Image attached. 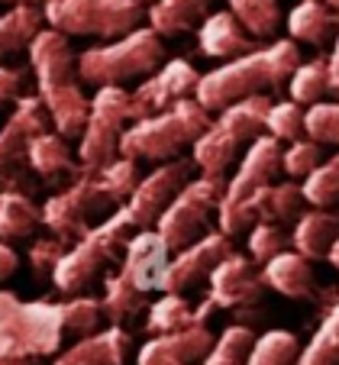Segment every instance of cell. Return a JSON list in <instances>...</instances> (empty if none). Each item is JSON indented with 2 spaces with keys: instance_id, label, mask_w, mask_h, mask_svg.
Masks as SVG:
<instances>
[{
  "instance_id": "obj_11",
  "label": "cell",
  "mask_w": 339,
  "mask_h": 365,
  "mask_svg": "<svg viewBox=\"0 0 339 365\" xmlns=\"http://www.w3.org/2000/svg\"><path fill=\"white\" fill-rule=\"evenodd\" d=\"M52 130L46 103L36 97H20L7 123L0 126V194L20 191L26 185L29 168V145L39 133Z\"/></svg>"
},
{
  "instance_id": "obj_1",
  "label": "cell",
  "mask_w": 339,
  "mask_h": 365,
  "mask_svg": "<svg viewBox=\"0 0 339 365\" xmlns=\"http://www.w3.org/2000/svg\"><path fill=\"white\" fill-rule=\"evenodd\" d=\"M301 65V48L294 39H275L262 48H252L239 58H229L220 68L201 75L194 97L207 110H223L236 101L265 94L271 88H281L294 68Z\"/></svg>"
},
{
  "instance_id": "obj_23",
  "label": "cell",
  "mask_w": 339,
  "mask_h": 365,
  "mask_svg": "<svg viewBox=\"0 0 339 365\" xmlns=\"http://www.w3.org/2000/svg\"><path fill=\"white\" fill-rule=\"evenodd\" d=\"M78 165H81V162H75V155H71V149H68V139L58 136L56 130L39 133V136L33 139V145H29V168H33L39 178L52 181V185L62 178H75Z\"/></svg>"
},
{
  "instance_id": "obj_19",
  "label": "cell",
  "mask_w": 339,
  "mask_h": 365,
  "mask_svg": "<svg viewBox=\"0 0 339 365\" xmlns=\"http://www.w3.org/2000/svg\"><path fill=\"white\" fill-rule=\"evenodd\" d=\"M217 336L204 324H191L184 330L159 333L139 349L136 365H201L210 356Z\"/></svg>"
},
{
  "instance_id": "obj_28",
  "label": "cell",
  "mask_w": 339,
  "mask_h": 365,
  "mask_svg": "<svg viewBox=\"0 0 339 365\" xmlns=\"http://www.w3.org/2000/svg\"><path fill=\"white\" fill-rule=\"evenodd\" d=\"M100 304H104V317L110 320V324L123 327V324H130V320H136L139 314L149 307V294L139 291L136 284L126 282L117 272V275H104V297H100Z\"/></svg>"
},
{
  "instance_id": "obj_26",
  "label": "cell",
  "mask_w": 339,
  "mask_h": 365,
  "mask_svg": "<svg viewBox=\"0 0 339 365\" xmlns=\"http://www.w3.org/2000/svg\"><path fill=\"white\" fill-rule=\"evenodd\" d=\"M214 0H155L149 10V26L159 36H178L201 26Z\"/></svg>"
},
{
  "instance_id": "obj_15",
  "label": "cell",
  "mask_w": 339,
  "mask_h": 365,
  "mask_svg": "<svg viewBox=\"0 0 339 365\" xmlns=\"http://www.w3.org/2000/svg\"><path fill=\"white\" fill-rule=\"evenodd\" d=\"M265 288V275L256 269L252 255L229 252L207 278V301L223 310H249L262 301Z\"/></svg>"
},
{
  "instance_id": "obj_18",
  "label": "cell",
  "mask_w": 339,
  "mask_h": 365,
  "mask_svg": "<svg viewBox=\"0 0 339 365\" xmlns=\"http://www.w3.org/2000/svg\"><path fill=\"white\" fill-rule=\"evenodd\" d=\"M278 172H281V143H278L275 136H268V133L252 139L246 155L239 159L236 175L226 181V191H223L220 207L249 197V194L259 191L262 185H271V181L278 178Z\"/></svg>"
},
{
  "instance_id": "obj_30",
  "label": "cell",
  "mask_w": 339,
  "mask_h": 365,
  "mask_svg": "<svg viewBox=\"0 0 339 365\" xmlns=\"http://www.w3.org/2000/svg\"><path fill=\"white\" fill-rule=\"evenodd\" d=\"M294 365H339V297L323 314L311 343L298 352Z\"/></svg>"
},
{
  "instance_id": "obj_20",
  "label": "cell",
  "mask_w": 339,
  "mask_h": 365,
  "mask_svg": "<svg viewBox=\"0 0 339 365\" xmlns=\"http://www.w3.org/2000/svg\"><path fill=\"white\" fill-rule=\"evenodd\" d=\"M197 48L207 58L229 62V58H239L246 52H252V48H259V39L229 10H223V14H210L197 26Z\"/></svg>"
},
{
  "instance_id": "obj_17",
  "label": "cell",
  "mask_w": 339,
  "mask_h": 365,
  "mask_svg": "<svg viewBox=\"0 0 339 365\" xmlns=\"http://www.w3.org/2000/svg\"><path fill=\"white\" fill-rule=\"evenodd\" d=\"M168 252L172 246L165 242V236L159 233L155 227L149 230H136L130 242L123 249V262H120V275L126 282H132L139 291H162V275L168 269Z\"/></svg>"
},
{
  "instance_id": "obj_2",
  "label": "cell",
  "mask_w": 339,
  "mask_h": 365,
  "mask_svg": "<svg viewBox=\"0 0 339 365\" xmlns=\"http://www.w3.org/2000/svg\"><path fill=\"white\" fill-rule=\"evenodd\" d=\"M207 107L197 97H184L174 107L155 113L145 120H132L130 130H123L120 136V155L126 159H145V162H172L181 149L197 143L204 130L210 126Z\"/></svg>"
},
{
  "instance_id": "obj_51",
  "label": "cell",
  "mask_w": 339,
  "mask_h": 365,
  "mask_svg": "<svg viewBox=\"0 0 339 365\" xmlns=\"http://www.w3.org/2000/svg\"><path fill=\"white\" fill-rule=\"evenodd\" d=\"M142 4H155V0H142Z\"/></svg>"
},
{
  "instance_id": "obj_44",
  "label": "cell",
  "mask_w": 339,
  "mask_h": 365,
  "mask_svg": "<svg viewBox=\"0 0 339 365\" xmlns=\"http://www.w3.org/2000/svg\"><path fill=\"white\" fill-rule=\"evenodd\" d=\"M23 84H26V71L0 65V107H4V103H16V101H20V97H23Z\"/></svg>"
},
{
  "instance_id": "obj_3",
  "label": "cell",
  "mask_w": 339,
  "mask_h": 365,
  "mask_svg": "<svg viewBox=\"0 0 339 365\" xmlns=\"http://www.w3.org/2000/svg\"><path fill=\"white\" fill-rule=\"evenodd\" d=\"M65 339V310L56 301H20L0 291V362L58 352Z\"/></svg>"
},
{
  "instance_id": "obj_14",
  "label": "cell",
  "mask_w": 339,
  "mask_h": 365,
  "mask_svg": "<svg viewBox=\"0 0 339 365\" xmlns=\"http://www.w3.org/2000/svg\"><path fill=\"white\" fill-rule=\"evenodd\" d=\"M197 68L184 58H172V62H162V68H155L152 75L145 78L136 91L130 94V123L132 120H145L155 117V113L174 107L178 101L191 97L197 91Z\"/></svg>"
},
{
  "instance_id": "obj_50",
  "label": "cell",
  "mask_w": 339,
  "mask_h": 365,
  "mask_svg": "<svg viewBox=\"0 0 339 365\" xmlns=\"http://www.w3.org/2000/svg\"><path fill=\"white\" fill-rule=\"evenodd\" d=\"M323 4H326V7H333V10L339 14V0H323Z\"/></svg>"
},
{
  "instance_id": "obj_41",
  "label": "cell",
  "mask_w": 339,
  "mask_h": 365,
  "mask_svg": "<svg viewBox=\"0 0 339 365\" xmlns=\"http://www.w3.org/2000/svg\"><path fill=\"white\" fill-rule=\"evenodd\" d=\"M304 136L323 145H339V101H320L307 107Z\"/></svg>"
},
{
  "instance_id": "obj_9",
  "label": "cell",
  "mask_w": 339,
  "mask_h": 365,
  "mask_svg": "<svg viewBox=\"0 0 339 365\" xmlns=\"http://www.w3.org/2000/svg\"><path fill=\"white\" fill-rule=\"evenodd\" d=\"M223 191H226V181L223 178L201 175V178L187 181V185L174 194L168 210L159 217V223H155V230L165 236V242L174 252L191 246L194 240H201L210 230V217L220 214Z\"/></svg>"
},
{
  "instance_id": "obj_22",
  "label": "cell",
  "mask_w": 339,
  "mask_h": 365,
  "mask_svg": "<svg viewBox=\"0 0 339 365\" xmlns=\"http://www.w3.org/2000/svg\"><path fill=\"white\" fill-rule=\"evenodd\" d=\"M262 275H265V284L278 294L291 297V301H304V297L313 294V269H311V259L301 255L298 249L291 252H278L275 259L262 265Z\"/></svg>"
},
{
  "instance_id": "obj_27",
  "label": "cell",
  "mask_w": 339,
  "mask_h": 365,
  "mask_svg": "<svg viewBox=\"0 0 339 365\" xmlns=\"http://www.w3.org/2000/svg\"><path fill=\"white\" fill-rule=\"evenodd\" d=\"M42 223V207L33 204V197L23 191L0 194V242H16L36 233Z\"/></svg>"
},
{
  "instance_id": "obj_5",
  "label": "cell",
  "mask_w": 339,
  "mask_h": 365,
  "mask_svg": "<svg viewBox=\"0 0 339 365\" xmlns=\"http://www.w3.org/2000/svg\"><path fill=\"white\" fill-rule=\"evenodd\" d=\"M130 217L123 214V207H117L110 217L94 223L81 240L71 242L68 252L58 262L56 275H52V284L68 297L84 294V288H90L100 275H107V269L123 255L126 242H130Z\"/></svg>"
},
{
  "instance_id": "obj_39",
  "label": "cell",
  "mask_w": 339,
  "mask_h": 365,
  "mask_svg": "<svg viewBox=\"0 0 339 365\" xmlns=\"http://www.w3.org/2000/svg\"><path fill=\"white\" fill-rule=\"evenodd\" d=\"M252 339H256V333H252L246 324L226 327V330L217 336L214 349H210V356L204 359L201 365H242L246 362V352H249V346H252Z\"/></svg>"
},
{
  "instance_id": "obj_47",
  "label": "cell",
  "mask_w": 339,
  "mask_h": 365,
  "mask_svg": "<svg viewBox=\"0 0 339 365\" xmlns=\"http://www.w3.org/2000/svg\"><path fill=\"white\" fill-rule=\"evenodd\" d=\"M0 365H42V359H36V356H23V359H7V362H0Z\"/></svg>"
},
{
  "instance_id": "obj_6",
  "label": "cell",
  "mask_w": 339,
  "mask_h": 365,
  "mask_svg": "<svg viewBox=\"0 0 339 365\" xmlns=\"http://www.w3.org/2000/svg\"><path fill=\"white\" fill-rule=\"evenodd\" d=\"M165 62V48L155 29H132L110 42L90 46L78 56L81 81L104 88V84H123L130 78H149Z\"/></svg>"
},
{
  "instance_id": "obj_49",
  "label": "cell",
  "mask_w": 339,
  "mask_h": 365,
  "mask_svg": "<svg viewBox=\"0 0 339 365\" xmlns=\"http://www.w3.org/2000/svg\"><path fill=\"white\" fill-rule=\"evenodd\" d=\"M326 259H330V265H333V269H339V240H336V246L330 249V255H326Z\"/></svg>"
},
{
  "instance_id": "obj_48",
  "label": "cell",
  "mask_w": 339,
  "mask_h": 365,
  "mask_svg": "<svg viewBox=\"0 0 339 365\" xmlns=\"http://www.w3.org/2000/svg\"><path fill=\"white\" fill-rule=\"evenodd\" d=\"M0 4H10V7H36V4H46V0H0Z\"/></svg>"
},
{
  "instance_id": "obj_31",
  "label": "cell",
  "mask_w": 339,
  "mask_h": 365,
  "mask_svg": "<svg viewBox=\"0 0 339 365\" xmlns=\"http://www.w3.org/2000/svg\"><path fill=\"white\" fill-rule=\"evenodd\" d=\"M197 324L194 320V307L184 294L178 291H162V297L155 304H149V320H145V330L149 333H174L184 330V327Z\"/></svg>"
},
{
  "instance_id": "obj_33",
  "label": "cell",
  "mask_w": 339,
  "mask_h": 365,
  "mask_svg": "<svg viewBox=\"0 0 339 365\" xmlns=\"http://www.w3.org/2000/svg\"><path fill=\"white\" fill-rule=\"evenodd\" d=\"M298 352H301L298 336L291 330H268L259 339H252L242 365H294Z\"/></svg>"
},
{
  "instance_id": "obj_7",
  "label": "cell",
  "mask_w": 339,
  "mask_h": 365,
  "mask_svg": "<svg viewBox=\"0 0 339 365\" xmlns=\"http://www.w3.org/2000/svg\"><path fill=\"white\" fill-rule=\"evenodd\" d=\"M42 16L65 36H100L117 39L139 29L145 16L142 0H46Z\"/></svg>"
},
{
  "instance_id": "obj_8",
  "label": "cell",
  "mask_w": 339,
  "mask_h": 365,
  "mask_svg": "<svg viewBox=\"0 0 339 365\" xmlns=\"http://www.w3.org/2000/svg\"><path fill=\"white\" fill-rule=\"evenodd\" d=\"M110 194L104 191L100 178L94 168H81L75 178L68 181V187H62L58 194L42 204V227L52 236L65 242H75L88 233L94 223L104 220L107 210H113Z\"/></svg>"
},
{
  "instance_id": "obj_45",
  "label": "cell",
  "mask_w": 339,
  "mask_h": 365,
  "mask_svg": "<svg viewBox=\"0 0 339 365\" xmlns=\"http://www.w3.org/2000/svg\"><path fill=\"white\" fill-rule=\"evenodd\" d=\"M16 269H20V255L10 249V242H0V282L10 278Z\"/></svg>"
},
{
  "instance_id": "obj_42",
  "label": "cell",
  "mask_w": 339,
  "mask_h": 365,
  "mask_svg": "<svg viewBox=\"0 0 339 365\" xmlns=\"http://www.w3.org/2000/svg\"><path fill=\"white\" fill-rule=\"evenodd\" d=\"M68 252V242L58 240V236H42L29 246V269H33L36 282H52L62 255Z\"/></svg>"
},
{
  "instance_id": "obj_12",
  "label": "cell",
  "mask_w": 339,
  "mask_h": 365,
  "mask_svg": "<svg viewBox=\"0 0 339 365\" xmlns=\"http://www.w3.org/2000/svg\"><path fill=\"white\" fill-rule=\"evenodd\" d=\"M304 204V191L294 181H284V185H262L259 191H252L249 197L236 200V204L220 207V230L226 236L246 233L252 223H284L301 210Z\"/></svg>"
},
{
  "instance_id": "obj_4",
  "label": "cell",
  "mask_w": 339,
  "mask_h": 365,
  "mask_svg": "<svg viewBox=\"0 0 339 365\" xmlns=\"http://www.w3.org/2000/svg\"><path fill=\"white\" fill-rule=\"evenodd\" d=\"M271 101L265 94L236 101L229 107H223L220 117L197 136V143L191 145L194 152V168L210 178H223L226 168L239 159L242 149H249L252 139H259V133H265V113H268Z\"/></svg>"
},
{
  "instance_id": "obj_29",
  "label": "cell",
  "mask_w": 339,
  "mask_h": 365,
  "mask_svg": "<svg viewBox=\"0 0 339 365\" xmlns=\"http://www.w3.org/2000/svg\"><path fill=\"white\" fill-rule=\"evenodd\" d=\"M42 23H46V16L36 7H10L7 14H0V62L29 48Z\"/></svg>"
},
{
  "instance_id": "obj_25",
  "label": "cell",
  "mask_w": 339,
  "mask_h": 365,
  "mask_svg": "<svg viewBox=\"0 0 339 365\" xmlns=\"http://www.w3.org/2000/svg\"><path fill=\"white\" fill-rule=\"evenodd\" d=\"M339 240V214L326 210V207H317L311 214H304L298 223H294V233H291V242L301 255L307 259H326L330 249L336 246Z\"/></svg>"
},
{
  "instance_id": "obj_36",
  "label": "cell",
  "mask_w": 339,
  "mask_h": 365,
  "mask_svg": "<svg viewBox=\"0 0 339 365\" xmlns=\"http://www.w3.org/2000/svg\"><path fill=\"white\" fill-rule=\"evenodd\" d=\"M94 172H97L104 191L110 194V200L117 207H123L126 200H130V194L136 191V185H139V165H136V159H126V155H117L113 162L94 168Z\"/></svg>"
},
{
  "instance_id": "obj_46",
  "label": "cell",
  "mask_w": 339,
  "mask_h": 365,
  "mask_svg": "<svg viewBox=\"0 0 339 365\" xmlns=\"http://www.w3.org/2000/svg\"><path fill=\"white\" fill-rule=\"evenodd\" d=\"M326 68H330V94L339 101V29H336V46H333L330 58H326Z\"/></svg>"
},
{
  "instance_id": "obj_38",
  "label": "cell",
  "mask_w": 339,
  "mask_h": 365,
  "mask_svg": "<svg viewBox=\"0 0 339 365\" xmlns=\"http://www.w3.org/2000/svg\"><path fill=\"white\" fill-rule=\"evenodd\" d=\"M304 120H307L304 103L298 101L271 103L268 113H265V133L275 136L278 143H294V139L304 136Z\"/></svg>"
},
{
  "instance_id": "obj_40",
  "label": "cell",
  "mask_w": 339,
  "mask_h": 365,
  "mask_svg": "<svg viewBox=\"0 0 339 365\" xmlns=\"http://www.w3.org/2000/svg\"><path fill=\"white\" fill-rule=\"evenodd\" d=\"M320 162H323V143H317L311 136L294 139L281 152V172H288L291 178H298V181H304Z\"/></svg>"
},
{
  "instance_id": "obj_32",
  "label": "cell",
  "mask_w": 339,
  "mask_h": 365,
  "mask_svg": "<svg viewBox=\"0 0 339 365\" xmlns=\"http://www.w3.org/2000/svg\"><path fill=\"white\" fill-rule=\"evenodd\" d=\"M229 14L249 29L256 39H275L281 29V7L278 0H226Z\"/></svg>"
},
{
  "instance_id": "obj_43",
  "label": "cell",
  "mask_w": 339,
  "mask_h": 365,
  "mask_svg": "<svg viewBox=\"0 0 339 365\" xmlns=\"http://www.w3.org/2000/svg\"><path fill=\"white\" fill-rule=\"evenodd\" d=\"M288 242H291V236H284V230L278 223H252L249 227V255H252V262H259V265H265L278 252H284Z\"/></svg>"
},
{
  "instance_id": "obj_52",
  "label": "cell",
  "mask_w": 339,
  "mask_h": 365,
  "mask_svg": "<svg viewBox=\"0 0 339 365\" xmlns=\"http://www.w3.org/2000/svg\"><path fill=\"white\" fill-rule=\"evenodd\" d=\"M336 297H339V291H336Z\"/></svg>"
},
{
  "instance_id": "obj_37",
  "label": "cell",
  "mask_w": 339,
  "mask_h": 365,
  "mask_svg": "<svg viewBox=\"0 0 339 365\" xmlns=\"http://www.w3.org/2000/svg\"><path fill=\"white\" fill-rule=\"evenodd\" d=\"M301 191H304V200L311 207H333L336 204L339 200V152L333 159L320 162V165L307 175Z\"/></svg>"
},
{
  "instance_id": "obj_16",
  "label": "cell",
  "mask_w": 339,
  "mask_h": 365,
  "mask_svg": "<svg viewBox=\"0 0 339 365\" xmlns=\"http://www.w3.org/2000/svg\"><path fill=\"white\" fill-rule=\"evenodd\" d=\"M233 252L229 236L223 230H207L201 240H194L191 246L178 249L172 262H168L165 275H162V291H187L194 284L207 282L214 275V269Z\"/></svg>"
},
{
  "instance_id": "obj_10",
  "label": "cell",
  "mask_w": 339,
  "mask_h": 365,
  "mask_svg": "<svg viewBox=\"0 0 339 365\" xmlns=\"http://www.w3.org/2000/svg\"><path fill=\"white\" fill-rule=\"evenodd\" d=\"M130 123V94L123 84H104L90 97V113L78 139L81 168H100L120 155V136Z\"/></svg>"
},
{
  "instance_id": "obj_35",
  "label": "cell",
  "mask_w": 339,
  "mask_h": 365,
  "mask_svg": "<svg viewBox=\"0 0 339 365\" xmlns=\"http://www.w3.org/2000/svg\"><path fill=\"white\" fill-rule=\"evenodd\" d=\"M62 310H65V333H71L78 339L97 333L100 324H104V304L97 297L71 294L68 301H62Z\"/></svg>"
},
{
  "instance_id": "obj_13",
  "label": "cell",
  "mask_w": 339,
  "mask_h": 365,
  "mask_svg": "<svg viewBox=\"0 0 339 365\" xmlns=\"http://www.w3.org/2000/svg\"><path fill=\"white\" fill-rule=\"evenodd\" d=\"M191 165L181 159H172V162L155 165V172H149L145 178H139L136 191H132L130 200L123 204V214L130 217L132 230H149L159 223V217L168 210L174 194L191 181Z\"/></svg>"
},
{
  "instance_id": "obj_24",
  "label": "cell",
  "mask_w": 339,
  "mask_h": 365,
  "mask_svg": "<svg viewBox=\"0 0 339 365\" xmlns=\"http://www.w3.org/2000/svg\"><path fill=\"white\" fill-rule=\"evenodd\" d=\"M336 29H339V16L333 7H326L323 0H304L288 14V33L294 42L323 48L326 42L336 39Z\"/></svg>"
},
{
  "instance_id": "obj_21",
  "label": "cell",
  "mask_w": 339,
  "mask_h": 365,
  "mask_svg": "<svg viewBox=\"0 0 339 365\" xmlns=\"http://www.w3.org/2000/svg\"><path fill=\"white\" fill-rule=\"evenodd\" d=\"M132 336L123 327L110 324L107 330H97L81 336L71 349H65L52 365H126Z\"/></svg>"
},
{
  "instance_id": "obj_34",
  "label": "cell",
  "mask_w": 339,
  "mask_h": 365,
  "mask_svg": "<svg viewBox=\"0 0 339 365\" xmlns=\"http://www.w3.org/2000/svg\"><path fill=\"white\" fill-rule=\"evenodd\" d=\"M291 88V101L304 103H320L326 94H330V68H326V58H311V62H301L294 68V75L288 78Z\"/></svg>"
}]
</instances>
